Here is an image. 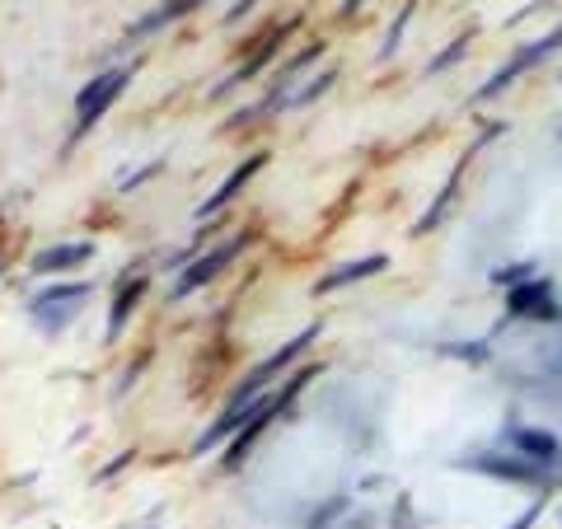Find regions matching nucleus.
Here are the masks:
<instances>
[{
    "instance_id": "1",
    "label": "nucleus",
    "mask_w": 562,
    "mask_h": 529,
    "mask_svg": "<svg viewBox=\"0 0 562 529\" xmlns=\"http://www.w3.org/2000/svg\"><path fill=\"white\" fill-rule=\"evenodd\" d=\"M314 338H319V324L301 328V333H295V338H291L286 347H281V351H272L268 361H258V365L249 370V375H244V384H235V390H231V398H225V413H244L249 403H258V398H262V390L272 384V375H281V370H291L295 361H301Z\"/></svg>"
},
{
    "instance_id": "2",
    "label": "nucleus",
    "mask_w": 562,
    "mask_h": 529,
    "mask_svg": "<svg viewBox=\"0 0 562 529\" xmlns=\"http://www.w3.org/2000/svg\"><path fill=\"white\" fill-rule=\"evenodd\" d=\"M454 469H469V473H483L492 483H512V487H535V492H553L549 473L539 464H530L525 454H512V450H473V454H460L450 460Z\"/></svg>"
},
{
    "instance_id": "3",
    "label": "nucleus",
    "mask_w": 562,
    "mask_h": 529,
    "mask_svg": "<svg viewBox=\"0 0 562 529\" xmlns=\"http://www.w3.org/2000/svg\"><path fill=\"white\" fill-rule=\"evenodd\" d=\"M497 440H502V450L525 454L530 464H539L543 473H549L553 487H562V436L558 431L535 427V421H506Z\"/></svg>"
},
{
    "instance_id": "4",
    "label": "nucleus",
    "mask_w": 562,
    "mask_h": 529,
    "mask_svg": "<svg viewBox=\"0 0 562 529\" xmlns=\"http://www.w3.org/2000/svg\"><path fill=\"white\" fill-rule=\"evenodd\" d=\"M258 239V230H239V235H231V239H221L216 249L211 254H198L188 262V268L179 272V281H173V291H169V300H183V295H192L198 286H206V281H216L225 268H231V262L249 249V244Z\"/></svg>"
},
{
    "instance_id": "5",
    "label": "nucleus",
    "mask_w": 562,
    "mask_h": 529,
    "mask_svg": "<svg viewBox=\"0 0 562 529\" xmlns=\"http://www.w3.org/2000/svg\"><path fill=\"white\" fill-rule=\"evenodd\" d=\"M553 52H562V24H558L553 33H543V38L516 47V57L506 61L502 70H492V80H487V85H479V90H473V103H487V99H497L502 90H512L516 76H525V70L539 66V61H549Z\"/></svg>"
},
{
    "instance_id": "6",
    "label": "nucleus",
    "mask_w": 562,
    "mask_h": 529,
    "mask_svg": "<svg viewBox=\"0 0 562 529\" xmlns=\"http://www.w3.org/2000/svg\"><path fill=\"white\" fill-rule=\"evenodd\" d=\"M127 80H132V66H113V70H103V76H94L90 85H85V90L76 94V136H85L94 122H103V113H109L122 99V90H127Z\"/></svg>"
},
{
    "instance_id": "7",
    "label": "nucleus",
    "mask_w": 562,
    "mask_h": 529,
    "mask_svg": "<svg viewBox=\"0 0 562 529\" xmlns=\"http://www.w3.org/2000/svg\"><path fill=\"white\" fill-rule=\"evenodd\" d=\"M506 319H535V324H558L562 300L553 295V277H530L506 291Z\"/></svg>"
},
{
    "instance_id": "8",
    "label": "nucleus",
    "mask_w": 562,
    "mask_h": 529,
    "mask_svg": "<svg viewBox=\"0 0 562 529\" xmlns=\"http://www.w3.org/2000/svg\"><path fill=\"white\" fill-rule=\"evenodd\" d=\"M281 413H286V403H281V394H262L258 403H254V417L249 421H244V427L231 436V446H225V469H239L244 460H249V450H254V440L262 436V431H268L272 427V417H281Z\"/></svg>"
},
{
    "instance_id": "9",
    "label": "nucleus",
    "mask_w": 562,
    "mask_h": 529,
    "mask_svg": "<svg viewBox=\"0 0 562 529\" xmlns=\"http://www.w3.org/2000/svg\"><path fill=\"white\" fill-rule=\"evenodd\" d=\"M262 165H268V150H254V155H249V160H244V165H235L231 173H225V183H221V188L211 192V198H206V202L198 206V221H211V216H221V211L231 206V202L239 198V192L254 183V173H258Z\"/></svg>"
},
{
    "instance_id": "10",
    "label": "nucleus",
    "mask_w": 562,
    "mask_h": 529,
    "mask_svg": "<svg viewBox=\"0 0 562 529\" xmlns=\"http://www.w3.org/2000/svg\"><path fill=\"white\" fill-rule=\"evenodd\" d=\"M94 258V244L90 239H76V244H52V249H43L38 258L29 262L33 277H61L70 268H80V262Z\"/></svg>"
},
{
    "instance_id": "11",
    "label": "nucleus",
    "mask_w": 562,
    "mask_h": 529,
    "mask_svg": "<svg viewBox=\"0 0 562 529\" xmlns=\"http://www.w3.org/2000/svg\"><path fill=\"white\" fill-rule=\"evenodd\" d=\"M291 29H295V20H291V24H281V29H272V33H268V38H262V47L254 52V57H249V61H244V66L235 70V76H231V80H225V85H216V90H211V99H221V94H231V90H239V85H244V80H254V76H258V70H262V66H268V61L277 57V52H281V47H286V38H291Z\"/></svg>"
},
{
    "instance_id": "12",
    "label": "nucleus",
    "mask_w": 562,
    "mask_h": 529,
    "mask_svg": "<svg viewBox=\"0 0 562 529\" xmlns=\"http://www.w3.org/2000/svg\"><path fill=\"white\" fill-rule=\"evenodd\" d=\"M384 268H390V258L384 254H366V258H351V262H342V268H333V272H324L319 277V295H333V291H342V286H351V281H366V277H380Z\"/></svg>"
},
{
    "instance_id": "13",
    "label": "nucleus",
    "mask_w": 562,
    "mask_h": 529,
    "mask_svg": "<svg viewBox=\"0 0 562 529\" xmlns=\"http://www.w3.org/2000/svg\"><path fill=\"white\" fill-rule=\"evenodd\" d=\"M146 286H150V277H122V286H117V300H113V314H109V333L103 338L109 342H117L122 338V328H127V319H132V309H136V300L146 295Z\"/></svg>"
},
{
    "instance_id": "14",
    "label": "nucleus",
    "mask_w": 562,
    "mask_h": 529,
    "mask_svg": "<svg viewBox=\"0 0 562 529\" xmlns=\"http://www.w3.org/2000/svg\"><path fill=\"white\" fill-rule=\"evenodd\" d=\"M90 281H57V286H47V291H38L33 295V305H29V314H47V309H66V305H80V300H90Z\"/></svg>"
},
{
    "instance_id": "15",
    "label": "nucleus",
    "mask_w": 562,
    "mask_h": 529,
    "mask_svg": "<svg viewBox=\"0 0 562 529\" xmlns=\"http://www.w3.org/2000/svg\"><path fill=\"white\" fill-rule=\"evenodd\" d=\"M198 5H202V0H165V5L155 10V14H146V20H140L136 29H127V43H140V38H150L155 29H165V24H173V20H183V14H192Z\"/></svg>"
},
{
    "instance_id": "16",
    "label": "nucleus",
    "mask_w": 562,
    "mask_h": 529,
    "mask_svg": "<svg viewBox=\"0 0 562 529\" xmlns=\"http://www.w3.org/2000/svg\"><path fill=\"white\" fill-rule=\"evenodd\" d=\"M460 173H464V165L460 169H454L450 173V179H446V188L441 192H436V202L427 206V211H422V216H417V225H413V235H431L436 230V225H441L446 221V211L454 206V192H460Z\"/></svg>"
},
{
    "instance_id": "17",
    "label": "nucleus",
    "mask_w": 562,
    "mask_h": 529,
    "mask_svg": "<svg viewBox=\"0 0 562 529\" xmlns=\"http://www.w3.org/2000/svg\"><path fill=\"white\" fill-rule=\"evenodd\" d=\"M333 80H338V70H324V76H314V80L305 85V90H295V94H291L286 109H305V103H314L319 94H328V90H333Z\"/></svg>"
},
{
    "instance_id": "18",
    "label": "nucleus",
    "mask_w": 562,
    "mask_h": 529,
    "mask_svg": "<svg viewBox=\"0 0 562 529\" xmlns=\"http://www.w3.org/2000/svg\"><path fill=\"white\" fill-rule=\"evenodd\" d=\"M347 506H351V497H347V492H338V497H328L319 510H314L305 529H328V525L338 520V516H347Z\"/></svg>"
},
{
    "instance_id": "19",
    "label": "nucleus",
    "mask_w": 562,
    "mask_h": 529,
    "mask_svg": "<svg viewBox=\"0 0 562 529\" xmlns=\"http://www.w3.org/2000/svg\"><path fill=\"white\" fill-rule=\"evenodd\" d=\"M413 10H417V5H413V0H408V5H403V10H398V20L390 24V33H384L380 61H390V57H394V52H398V43H403V29H408V20H413Z\"/></svg>"
},
{
    "instance_id": "20",
    "label": "nucleus",
    "mask_w": 562,
    "mask_h": 529,
    "mask_svg": "<svg viewBox=\"0 0 562 529\" xmlns=\"http://www.w3.org/2000/svg\"><path fill=\"white\" fill-rule=\"evenodd\" d=\"M469 57V38H454L441 57H431V66H427V76H441V70H450L454 61H464Z\"/></svg>"
},
{
    "instance_id": "21",
    "label": "nucleus",
    "mask_w": 562,
    "mask_h": 529,
    "mask_svg": "<svg viewBox=\"0 0 562 529\" xmlns=\"http://www.w3.org/2000/svg\"><path fill=\"white\" fill-rule=\"evenodd\" d=\"M441 351H446V357H460V361H473V365H483L487 357H492V347L487 342H441Z\"/></svg>"
},
{
    "instance_id": "22",
    "label": "nucleus",
    "mask_w": 562,
    "mask_h": 529,
    "mask_svg": "<svg viewBox=\"0 0 562 529\" xmlns=\"http://www.w3.org/2000/svg\"><path fill=\"white\" fill-rule=\"evenodd\" d=\"M530 277H539L535 262H512V268H497V272H492V281H497V286H506V291L520 286V281H530Z\"/></svg>"
},
{
    "instance_id": "23",
    "label": "nucleus",
    "mask_w": 562,
    "mask_h": 529,
    "mask_svg": "<svg viewBox=\"0 0 562 529\" xmlns=\"http://www.w3.org/2000/svg\"><path fill=\"white\" fill-rule=\"evenodd\" d=\"M543 506H549V492H543L539 502H530V506H525L512 525H502V529H535V525H539V516H543Z\"/></svg>"
},
{
    "instance_id": "24",
    "label": "nucleus",
    "mask_w": 562,
    "mask_h": 529,
    "mask_svg": "<svg viewBox=\"0 0 562 529\" xmlns=\"http://www.w3.org/2000/svg\"><path fill=\"white\" fill-rule=\"evenodd\" d=\"M160 169H165V160H150L146 169H136V173H127V179H122L117 188H122V192H132V188H140V183H146V179H155V173H160Z\"/></svg>"
},
{
    "instance_id": "25",
    "label": "nucleus",
    "mask_w": 562,
    "mask_h": 529,
    "mask_svg": "<svg viewBox=\"0 0 562 529\" xmlns=\"http://www.w3.org/2000/svg\"><path fill=\"white\" fill-rule=\"evenodd\" d=\"M390 529H422L417 516H413V502L398 497V516H390Z\"/></svg>"
},
{
    "instance_id": "26",
    "label": "nucleus",
    "mask_w": 562,
    "mask_h": 529,
    "mask_svg": "<svg viewBox=\"0 0 562 529\" xmlns=\"http://www.w3.org/2000/svg\"><path fill=\"white\" fill-rule=\"evenodd\" d=\"M132 460H136V454H132V450H122V454H117V460H113L109 469H103V473H99V483H109V479H113V473H117V469H127Z\"/></svg>"
},
{
    "instance_id": "27",
    "label": "nucleus",
    "mask_w": 562,
    "mask_h": 529,
    "mask_svg": "<svg viewBox=\"0 0 562 529\" xmlns=\"http://www.w3.org/2000/svg\"><path fill=\"white\" fill-rule=\"evenodd\" d=\"M254 5H258V0H239V5H235V10H225V24H239V20H244V14H249V10H254Z\"/></svg>"
},
{
    "instance_id": "28",
    "label": "nucleus",
    "mask_w": 562,
    "mask_h": 529,
    "mask_svg": "<svg viewBox=\"0 0 562 529\" xmlns=\"http://www.w3.org/2000/svg\"><path fill=\"white\" fill-rule=\"evenodd\" d=\"M371 525H375V516H366V510H361V516H357V520H342L338 529H371Z\"/></svg>"
},
{
    "instance_id": "29",
    "label": "nucleus",
    "mask_w": 562,
    "mask_h": 529,
    "mask_svg": "<svg viewBox=\"0 0 562 529\" xmlns=\"http://www.w3.org/2000/svg\"><path fill=\"white\" fill-rule=\"evenodd\" d=\"M361 5H366V0H342V14H357Z\"/></svg>"
},
{
    "instance_id": "30",
    "label": "nucleus",
    "mask_w": 562,
    "mask_h": 529,
    "mask_svg": "<svg viewBox=\"0 0 562 529\" xmlns=\"http://www.w3.org/2000/svg\"><path fill=\"white\" fill-rule=\"evenodd\" d=\"M558 140H562V127H558Z\"/></svg>"
}]
</instances>
